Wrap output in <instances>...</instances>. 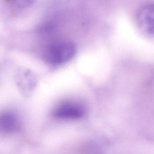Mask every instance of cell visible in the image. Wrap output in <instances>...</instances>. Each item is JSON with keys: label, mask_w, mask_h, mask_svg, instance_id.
Wrapping results in <instances>:
<instances>
[{"label": "cell", "mask_w": 154, "mask_h": 154, "mask_svg": "<svg viewBox=\"0 0 154 154\" xmlns=\"http://www.w3.org/2000/svg\"><path fill=\"white\" fill-rule=\"evenodd\" d=\"M85 114L84 108L78 103L67 102L59 105L53 111V116L57 118L65 119H77L82 117Z\"/></svg>", "instance_id": "obj_3"}, {"label": "cell", "mask_w": 154, "mask_h": 154, "mask_svg": "<svg viewBox=\"0 0 154 154\" xmlns=\"http://www.w3.org/2000/svg\"><path fill=\"white\" fill-rule=\"evenodd\" d=\"M76 48L72 42L59 40L49 44L43 52V58L49 64L59 65L71 59L75 54Z\"/></svg>", "instance_id": "obj_1"}, {"label": "cell", "mask_w": 154, "mask_h": 154, "mask_svg": "<svg viewBox=\"0 0 154 154\" xmlns=\"http://www.w3.org/2000/svg\"><path fill=\"white\" fill-rule=\"evenodd\" d=\"M19 122L15 115L5 113L0 115V129L8 133L16 131L19 127Z\"/></svg>", "instance_id": "obj_4"}, {"label": "cell", "mask_w": 154, "mask_h": 154, "mask_svg": "<svg viewBox=\"0 0 154 154\" xmlns=\"http://www.w3.org/2000/svg\"><path fill=\"white\" fill-rule=\"evenodd\" d=\"M137 23L144 34L154 36V3L147 4L139 10L137 16Z\"/></svg>", "instance_id": "obj_2"}]
</instances>
